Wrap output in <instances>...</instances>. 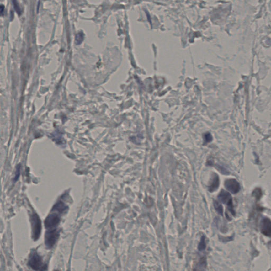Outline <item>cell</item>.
I'll use <instances>...</instances> for the list:
<instances>
[{
	"label": "cell",
	"mask_w": 271,
	"mask_h": 271,
	"mask_svg": "<svg viewBox=\"0 0 271 271\" xmlns=\"http://www.w3.org/2000/svg\"><path fill=\"white\" fill-rule=\"evenodd\" d=\"M28 265L35 271H45L47 269V265L44 263L42 258L36 251L31 252Z\"/></svg>",
	"instance_id": "cell-1"
},
{
	"label": "cell",
	"mask_w": 271,
	"mask_h": 271,
	"mask_svg": "<svg viewBox=\"0 0 271 271\" xmlns=\"http://www.w3.org/2000/svg\"><path fill=\"white\" fill-rule=\"evenodd\" d=\"M218 198L221 202L227 205V211L231 212L232 215H235V212L234 209L232 197L231 194L225 190H221L218 195Z\"/></svg>",
	"instance_id": "cell-2"
},
{
	"label": "cell",
	"mask_w": 271,
	"mask_h": 271,
	"mask_svg": "<svg viewBox=\"0 0 271 271\" xmlns=\"http://www.w3.org/2000/svg\"><path fill=\"white\" fill-rule=\"evenodd\" d=\"M32 225V237L34 241L39 239L41 231V223L37 214H34L31 217Z\"/></svg>",
	"instance_id": "cell-3"
},
{
	"label": "cell",
	"mask_w": 271,
	"mask_h": 271,
	"mask_svg": "<svg viewBox=\"0 0 271 271\" xmlns=\"http://www.w3.org/2000/svg\"><path fill=\"white\" fill-rule=\"evenodd\" d=\"M59 231L54 229H50L45 234V245L48 248L53 247L59 237Z\"/></svg>",
	"instance_id": "cell-4"
},
{
	"label": "cell",
	"mask_w": 271,
	"mask_h": 271,
	"mask_svg": "<svg viewBox=\"0 0 271 271\" xmlns=\"http://www.w3.org/2000/svg\"><path fill=\"white\" fill-rule=\"evenodd\" d=\"M224 185L227 190L233 194L238 193L241 190V186L238 182L233 178L226 180Z\"/></svg>",
	"instance_id": "cell-5"
},
{
	"label": "cell",
	"mask_w": 271,
	"mask_h": 271,
	"mask_svg": "<svg viewBox=\"0 0 271 271\" xmlns=\"http://www.w3.org/2000/svg\"><path fill=\"white\" fill-rule=\"evenodd\" d=\"M60 222V218L57 214L49 215L45 221V225L46 228L53 229L56 227Z\"/></svg>",
	"instance_id": "cell-6"
},
{
	"label": "cell",
	"mask_w": 271,
	"mask_h": 271,
	"mask_svg": "<svg viewBox=\"0 0 271 271\" xmlns=\"http://www.w3.org/2000/svg\"><path fill=\"white\" fill-rule=\"evenodd\" d=\"M261 231L264 235L270 237L271 234V221L268 218L262 219L261 222Z\"/></svg>",
	"instance_id": "cell-7"
},
{
	"label": "cell",
	"mask_w": 271,
	"mask_h": 271,
	"mask_svg": "<svg viewBox=\"0 0 271 271\" xmlns=\"http://www.w3.org/2000/svg\"><path fill=\"white\" fill-rule=\"evenodd\" d=\"M219 178L218 174L215 173H213L209 185V191L212 193L217 190L219 185Z\"/></svg>",
	"instance_id": "cell-8"
},
{
	"label": "cell",
	"mask_w": 271,
	"mask_h": 271,
	"mask_svg": "<svg viewBox=\"0 0 271 271\" xmlns=\"http://www.w3.org/2000/svg\"><path fill=\"white\" fill-rule=\"evenodd\" d=\"M214 208L215 209V210L217 211V212L219 215H223V207H222V205L218 201H214Z\"/></svg>",
	"instance_id": "cell-9"
},
{
	"label": "cell",
	"mask_w": 271,
	"mask_h": 271,
	"mask_svg": "<svg viewBox=\"0 0 271 271\" xmlns=\"http://www.w3.org/2000/svg\"><path fill=\"white\" fill-rule=\"evenodd\" d=\"M53 209L59 212H63L66 210V206L62 202H58L55 205Z\"/></svg>",
	"instance_id": "cell-10"
},
{
	"label": "cell",
	"mask_w": 271,
	"mask_h": 271,
	"mask_svg": "<svg viewBox=\"0 0 271 271\" xmlns=\"http://www.w3.org/2000/svg\"><path fill=\"white\" fill-rule=\"evenodd\" d=\"M205 247H206V243H205V237L202 236L199 244L198 249L200 251H203L205 249Z\"/></svg>",
	"instance_id": "cell-11"
},
{
	"label": "cell",
	"mask_w": 271,
	"mask_h": 271,
	"mask_svg": "<svg viewBox=\"0 0 271 271\" xmlns=\"http://www.w3.org/2000/svg\"><path fill=\"white\" fill-rule=\"evenodd\" d=\"M204 140L205 143L208 144L211 142L212 141V136L209 132H207L206 134L204 135Z\"/></svg>",
	"instance_id": "cell-12"
},
{
	"label": "cell",
	"mask_w": 271,
	"mask_h": 271,
	"mask_svg": "<svg viewBox=\"0 0 271 271\" xmlns=\"http://www.w3.org/2000/svg\"><path fill=\"white\" fill-rule=\"evenodd\" d=\"M252 195L254 197H255L256 199H259L262 196V191H261L260 188H256L255 190H254Z\"/></svg>",
	"instance_id": "cell-13"
},
{
	"label": "cell",
	"mask_w": 271,
	"mask_h": 271,
	"mask_svg": "<svg viewBox=\"0 0 271 271\" xmlns=\"http://www.w3.org/2000/svg\"><path fill=\"white\" fill-rule=\"evenodd\" d=\"M13 3L14 8L15 11L17 12V13L19 15H20L22 11H21V10L20 7L19 6V4H18V3L17 1H13Z\"/></svg>",
	"instance_id": "cell-14"
},
{
	"label": "cell",
	"mask_w": 271,
	"mask_h": 271,
	"mask_svg": "<svg viewBox=\"0 0 271 271\" xmlns=\"http://www.w3.org/2000/svg\"><path fill=\"white\" fill-rule=\"evenodd\" d=\"M20 166L19 165L18 166H17V170H16V172H15V178H14V181H15L18 180L19 176H20Z\"/></svg>",
	"instance_id": "cell-15"
},
{
	"label": "cell",
	"mask_w": 271,
	"mask_h": 271,
	"mask_svg": "<svg viewBox=\"0 0 271 271\" xmlns=\"http://www.w3.org/2000/svg\"><path fill=\"white\" fill-rule=\"evenodd\" d=\"M217 168L218 169L219 171L221 172V173H222L224 174L227 175L228 174L229 172L227 171V169L225 168L224 167H222L221 166H218L217 167Z\"/></svg>",
	"instance_id": "cell-16"
},
{
	"label": "cell",
	"mask_w": 271,
	"mask_h": 271,
	"mask_svg": "<svg viewBox=\"0 0 271 271\" xmlns=\"http://www.w3.org/2000/svg\"><path fill=\"white\" fill-rule=\"evenodd\" d=\"M4 12V6L2 4H0V15H3Z\"/></svg>",
	"instance_id": "cell-17"
},
{
	"label": "cell",
	"mask_w": 271,
	"mask_h": 271,
	"mask_svg": "<svg viewBox=\"0 0 271 271\" xmlns=\"http://www.w3.org/2000/svg\"></svg>",
	"instance_id": "cell-18"
}]
</instances>
